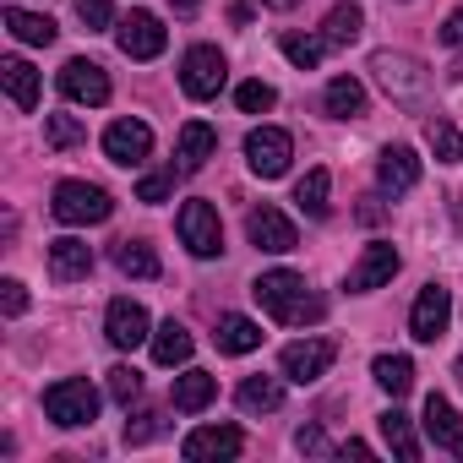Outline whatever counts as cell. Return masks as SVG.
I'll use <instances>...</instances> for the list:
<instances>
[{"instance_id": "obj_8", "label": "cell", "mask_w": 463, "mask_h": 463, "mask_svg": "<svg viewBox=\"0 0 463 463\" xmlns=\"http://www.w3.org/2000/svg\"><path fill=\"white\" fill-rule=\"evenodd\" d=\"M115 44H120V55H131V61H158L164 44H169V33H164V23H158L153 12H131V17H120Z\"/></svg>"}, {"instance_id": "obj_17", "label": "cell", "mask_w": 463, "mask_h": 463, "mask_svg": "<svg viewBox=\"0 0 463 463\" xmlns=\"http://www.w3.org/2000/svg\"><path fill=\"white\" fill-rule=\"evenodd\" d=\"M425 436H430L441 452L463 458V414H458L441 392H430V398H425Z\"/></svg>"}, {"instance_id": "obj_47", "label": "cell", "mask_w": 463, "mask_h": 463, "mask_svg": "<svg viewBox=\"0 0 463 463\" xmlns=\"http://www.w3.org/2000/svg\"><path fill=\"white\" fill-rule=\"evenodd\" d=\"M458 382H463V360H458Z\"/></svg>"}, {"instance_id": "obj_10", "label": "cell", "mask_w": 463, "mask_h": 463, "mask_svg": "<svg viewBox=\"0 0 463 463\" xmlns=\"http://www.w3.org/2000/svg\"><path fill=\"white\" fill-rule=\"evenodd\" d=\"M246 235H251V246H257V251H273V257H284V251H295V246H300L295 223H289L273 202H262V207H251V213H246Z\"/></svg>"}, {"instance_id": "obj_22", "label": "cell", "mask_w": 463, "mask_h": 463, "mask_svg": "<svg viewBox=\"0 0 463 463\" xmlns=\"http://www.w3.org/2000/svg\"><path fill=\"white\" fill-rule=\"evenodd\" d=\"M213 398H218V376H213V371H185V376H175L169 403H175L180 414H202Z\"/></svg>"}, {"instance_id": "obj_14", "label": "cell", "mask_w": 463, "mask_h": 463, "mask_svg": "<svg viewBox=\"0 0 463 463\" xmlns=\"http://www.w3.org/2000/svg\"><path fill=\"white\" fill-rule=\"evenodd\" d=\"M147 153H153V131H147L142 120H115V126L104 131V158H109V164L137 169V164H147Z\"/></svg>"}, {"instance_id": "obj_13", "label": "cell", "mask_w": 463, "mask_h": 463, "mask_svg": "<svg viewBox=\"0 0 463 463\" xmlns=\"http://www.w3.org/2000/svg\"><path fill=\"white\" fill-rule=\"evenodd\" d=\"M61 93L71 99V104H109V71L99 66V61H66L61 66Z\"/></svg>"}, {"instance_id": "obj_36", "label": "cell", "mask_w": 463, "mask_h": 463, "mask_svg": "<svg viewBox=\"0 0 463 463\" xmlns=\"http://www.w3.org/2000/svg\"><path fill=\"white\" fill-rule=\"evenodd\" d=\"M109 398H115L120 409H131V403L142 398V371H131V365H115V371H109Z\"/></svg>"}, {"instance_id": "obj_12", "label": "cell", "mask_w": 463, "mask_h": 463, "mask_svg": "<svg viewBox=\"0 0 463 463\" xmlns=\"http://www.w3.org/2000/svg\"><path fill=\"white\" fill-rule=\"evenodd\" d=\"M447 322H452V295H447V284H425L420 300H414V311H409V333H414L420 344H436V338L447 333Z\"/></svg>"}, {"instance_id": "obj_25", "label": "cell", "mask_w": 463, "mask_h": 463, "mask_svg": "<svg viewBox=\"0 0 463 463\" xmlns=\"http://www.w3.org/2000/svg\"><path fill=\"white\" fill-rule=\"evenodd\" d=\"M235 398H241L246 414H273V409L284 403V382H279V376H246Z\"/></svg>"}, {"instance_id": "obj_1", "label": "cell", "mask_w": 463, "mask_h": 463, "mask_svg": "<svg viewBox=\"0 0 463 463\" xmlns=\"http://www.w3.org/2000/svg\"><path fill=\"white\" fill-rule=\"evenodd\" d=\"M251 295H257V306H262L273 322H289V327H300V322H322V317H327V300H322V295H311V289H306V279H300V273H289V268L262 273V279L251 284Z\"/></svg>"}, {"instance_id": "obj_16", "label": "cell", "mask_w": 463, "mask_h": 463, "mask_svg": "<svg viewBox=\"0 0 463 463\" xmlns=\"http://www.w3.org/2000/svg\"><path fill=\"white\" fill-rule=\"evenodd\" d=\"M392 273H398V251H392L387 241H371V246L360 251V262L349 268V289H354V295H371V289H382Z\"/></svg>"}, {"instance_id": "obj_4", "label": "cell", "mask_w": 463, "mask_h": 463, "mask_svg": "<svg viewBox=\"0 0 463 463\" xmlns=\"http://www.w3.org/2000/svg\"><path fill=\"white\" fill-rule=\"evenodd\" d=\"M229 82V66L213 44H191L185 61H180V88L185 99H218V88Z\"/></svg>"}, {"instance_id": "obj_29", "label": "cell", "mask_w": 463, "mask_h": 463, "mask_svg": "<svg viewBox=\"0 0 463 463\" xmlns=\"http://www.w3.org/2000/svg\"><path fill=\"white\" fill-rule=\"evenodd\" d=\"M371 376H376V387H382V392L403 398V392L414 387V360H409V354H376Z\"/></svg>"}, {"instance_id": "obj_45", "label": "cell", "mask_w": 463, "mask_h": 463, "mask_svg": "<svg viewBox=\"0 0 463 463\" xmlns=\"http://www.w3.org/2000/svg\"><path fill=\"white\" fill-rule=\"evenodd\" d=\"M169 6H175V17H191V12L202 6V0H169Z\"/></svg>"}, {"instance_id": "obj_6", "label": "cell", "mask_w": 463, "mask_h": 463, "mask_svg": "<svg viewBox=\"0 0 463 463\" xmlns=\"http://www.w3.org/2000/svg\"><path fill=\"white\" fill-rule=\"evenodd\" d=\"M371 71H376V82L392 93V99H420L425 88H430V77H425V66L414 61V55H392V50H376L371 55Z\"/></svg>"}, {"instance_id": "obj_11", "label": "cell", "mask_w": 463, "mask_h": 463, "mask_svg": "<svg viewBox=\"0 0 463 463\" xmlns=\"http://www.w3.org/2000/svg\"><path fill=\"white\" fill-rule=\"evenodd\" d=\"M246 452V436L235 425H202L180 441V458L185 463H213V458H241Z\"/></svg>"}, {"instance_id": "obj_23", "label": "cell", "mask_w": 463, "mask_h": 463, "mask_svg": "<svg viewBox=\"0 0 463 463\" xmlns=\"http://www.w3.org/2000/svg\"><path fill=\"white\" fill-rule=\"evenodd\" d=\"M0 82H6V93H12V104L28 115V109H39V71L23 61V55H6L0 61Z\"/></svg>"}, {"instance_id": "obj_15", "label": "cell", "mask_w": 463, "mask_h": 463, "mask_svg": "<svg viewBox=\"0 0 463 463\" xmlns=\"http://www.w3.org/2000/svg\"><path fill=\"white\" fill-rule=\"evenodd\" d=\"M104 338L115 349H137V344H153V327H147V311L137 300H109L104 311Z\"/></svg>"}, {"instance_id": "obj_41", "label": "cell", "mask_w": 463, "mask_h": 463, "mask_svg": "<svg viewBox=\"0 0 463 463\" xmlns=\"http://www.w3.org/2000/svg\"><path fill=\"white\" fill-rule=\"evenodd\" d=\"M0 311H6V317H23V311H28V289H23L17 279L0 284Z\"/></svg>"}, {"instance_id": "obj_3", "label": "cell", "mask_w": 463, "mask_h": 463, "mask_svg": "<svg viewBox=\"0 0 463 463\" xmlns=\"http://www.w3.org/2000/svg\"><path fill=\"white\" fill-rule=\"evenodd\" d=\"M44 414L61 425V430H77V425H93L99 420V392L82 382V376H66L55 387H44Z\"/></svg>"}, {"instance_id": "obj_7", "label": "cell", "mask_w": 463, "mask_h": 463, "mask_svg": "<svg viewBox=\"0 0 463 463\" xmlns=\"http://www.w3.org/2000/svg\"><path fill=\"white\" fill-rule=\"evenodd\" d=\"M333 360H338V344H333V338H306V344H289V349L279 354V371H284L289 382L311 387V382H322V376L333 371Z\"/></svg>"}, {"instance_id": "obj_31", "label": "cell", "mask_w": 463, "mask_h": 463, "mask_svg": "<svg viewBox=\"0 0 463 463\" xmlns=\"http://www.w3.org/2000/svg\"><path fill=\"white\" fill-rule=\"evenodd\" d=\"M115 268H120L126 279H158V257H153L147 241H120V246H115Z\"/></svg>"}, {"instance_id": "obj_24", "label": "cell", "mask_w": 463, "mask_h": 463, "mask_svg": "<svg viewBox=\"0 0 463 463\" xmlns=\"http://www.w3.org/2000/svg\"><path fill=\"white\" fill-rule=\"evenodd\" d=\"M360 28H365V12L354 6V0H344V6H333V12H327L322 39H327V50H344V44H354V39H360Z\"/></svg>"}, {"instance_id": "obj_2", "label": "cell", "mask_w": 463, "mask_h": 463, "mask_svg": "<svg viewBox=\"0 0 463 463\" xmlns=\"http://www.w3.org/2000/svg\"><path fill=\"white\" fill-rule=\"evenodd\" d=\"M50 213H55L61 223L82 229V223H104V218L115 213V202H109V191H104V185H88V180H61V185H55V196H50Z\"/></svg>"}, {"instance_id": "obj_35", "label": "cell", "mask_w": 463, "mask_h": 463, "mask_svg": "<svg viewBox=\"0 0 463 463\" xmlns=\"http://www.w3.org/2000/svg\"><path fill=\"white\" fill-rule=\"evenodd\" d=\"M44 142H50L55 153H66V147H82V142H88V131H82V120H77V115H50V120H44Z\"/></svg>"}, {"instance_id": "obj_32", "label": "cell", "mask_w": 463, "mask_h": 463, "mask_svg": "<svg viewBox=\"0 0 463 463\" xmlns=\"http://www.w3.org/2000/svg\"><path fill=\"white\" fill-rule=\"evenodd\" d=\"M376 425H382L387 447H392V452H398L403 463H414V458H420V441H414V425H409V414H403V409H387V414H382Z\"/></svg>"}, {"instance_id": "obj_30", "label": "cell", "mask_w": 463, "mask_h": 463, "mask_svg": "<svg viewBox=\"0 0 463 463\" xmlns=\"http://www.w3.org/2000/svg\"><path fill=\"white\" fill-rule=\"evenodd\" d=\"M327 191H333V175L327 169H311L300 185H295V207L306 218H327Z\"/></svg>"}, {"instance_id": "obj_44", "label": "cell", "mask_w": 463, "mask_h": 463, "mask_svg": "<svg viewBox=\"0 0 463 463\" xmlns=\"http://www.w3.org/2000/svg\"><path fill=\"white\" fill-rule=\"evenodd\" d=\"M338 452H344V458H371V447H365V441H344Z\"/></svg>"}, {"instance_id": "obj_33", "label": "cell", "mask_w": 463, "mask_h": 463, "mask_svg": "<svg viewBox=\"0 0 463 463\" xmlns=\"http://www.w3.org/2000/svg\"><path fill=\"white\" fill-rule=\"evenodd\" d=\"M425 142H430V153H436L441 164H458V158H463V131H458L447 115H436V120L425 126Z\"/></svg>"}, {"instance_id": "obj_26", "label": "cell", "mask_w": 463, "mask_h": 463, "mask_svg": "<svg viewBox=\"0 0 463 463\" xmlns=\"http://www.w3.org/2000/svg\"><path fill=\"white\" fill-rule=\"evenodd\" d=\"M6 33L17 39V44H55V23L50 17H33V12H23V6H6Z\"/></svg>"}, {"instance_id": "obj_37", "label": "cell", "mask_w": 463, "mask_h": 463, "mask_svg": "<svg viewBox=\"0 0 463 463\" xmlns=\"http://www.w3.org/2000/svg\"><path fill=\"white\" fill-rule=\"evenodd\" d=\"M235 104H241L246 115H268V109L279 104V93H273L268 82H241V88H235Z\"/></svg>"}, {"instance_id": "obj_27", "label": "cell", "mask_w": 463, "mask_h": 463, "mask_svg": "<svg viewBox=\"0 0 463 463\" xmlns=\"http://www.w3.org/2000/svg\"><path fill=\"white\" fill-rule=\"evenodd\" d=\"M327 115L333 120H360L365 115V88L354 77H333L327 82Z\"/></svg>"}, {"instance_id": "obj_21", "label": "cell", "mask_w": 463, "mask_h": 463, "mask_svg": "<svg viewBox=\"0 0 463 463\" xmlns=\"http://www.w3.org/2000/svg\"><path fill=\"white\" fill-rule=\"evenodd\" d=\"M262 327L251 322V317H218V333H213V344H218V354H251V349H262Z\"/></svg>"}, {"instance_id": "obj_20", "label": "cell", "mask_w": 463, "mask_h": 463, "mask_svg": "<svg viewBox=\"0 0 463 463\" xmlns=\"http://www.w3.org/2000/svg\"><path fill=\"white\" fill-rule=\"evenodd\" d=\"M218 153V131L207 120H185L180 126V142H175V158H180V175H196L207 158Z\"/></svg>"}, {"instance_id": "obj_9", "label": "cell", "mask_w": 463, "mask_h": 463, "mask_svg": "<svg viewBox=\"0 0 463 463\" xmlns=\"http://www.w3.org/2000/svg\"><path fill=\"white\" fill-rule=\"evenodd\" d=\"M289 158H295L289 131H279V126H257V131L246 137V164H251L262 180H279V175L289 169Z\"/></svg>"}, {"instance_id": "obj_5", "label": "cell", "mask_w": 463, "mask_h": 463, "mask_svg": "<svg viewBox=\"0 0 463 463\" xmlns=\"http://www.w3.org/2000/svg\"><path fill=\"white\" fill-rule=\"evenodd\" d=\"M175 229H180V241H185L191 257H218L223 251V229H218V207L213 202H185Z\"/></svg>"}, {"instance_id": "obj_42", "label": "cell", "mask_w": 463, "mask_h": 463, "mask_svg": "<svg viewBox=\"0 0 463 463\" xmlns=\"http://www.w3.org/2000/svg\"><path fill=\"white\" fill-rule=\"evenodd\" d=\"M158 436V414H137V425H126V447H142Z\"/></svg>"}, {"instance_id": "obj_19", "label": "cell", "mask_w": 463, "mask_h": 463, "mask_svg": "<svg viewBox=\"0 0 463 463\" xmlns=\"http://www.w3.org/2000/svg\"><path fill=\"white\" fill-rule=\"evenodd\" d=\"M88 273H93V246H88V241H77V235L50 241V279H55V284H77V279H88Z\"/></svg>"}, {"instance_id": "obj_39", "label": "cell", "mask_w": 463, "mask_h": 463, "mask_svg": "<svg viewBox=\"0 0 463 463\" xmlns=\"http://www.w3.org/2000/svg\"><path fill=\"white\" fill-rule=\"evenodd\" d=\"M77 17L88 23V33H104L115 23V6H109V0H77Z\"/></svg>"}, {"instance_id": "obj_40", "label": "cell", "mask_w": 463, "mask_h": 463, "mask_svg": "<svg viewBox=\"0 0 463 463\" xmlns=\"http://www.w3.org/2000/svg\"><path fill=\"white\" fill-rule=\"evenodd\" d=\"M295 447H300V452H311V458H327V452H338V447L322 436V425H300V430H295Z\"/></svg>"}, {"instance_id": "obj_28", "label": "cell", "mask_w": 463, "mask_h": 463, "mask_svg": "<svg viewBox=\"0 0 463 463\" xmlns=\"http://www.w3.org/2000/svg\"><path fill=\"white\" fill-rule=\"evenodd\" d=\"M191 344H196V338L169 317V322L153 333V360H158V365H185V360H191Z\"/></svg>"}, {"instance_id": "obj_46", "label": "cell", "mask_w": 463, "mask_h": 463, "mask_svg": "<svg viewBox=\"0 0 463 463\" xmlns=\"http://www.w3.org/2000/svg\"><path fill=\"white\" fill-rule=\"evenodd\" d=\"M268 6H273V12H295V6H300V0H268Z\"/></svg>"}, {"instance_id": "obj_43", "label": "cell", "mask_w": 463, "mask_h": 463, "mask_svg": "<svg viewBox=\"0 0 463 463\" xmlns=\"http://www.w3.org/2000/svg\"><path fill=\"white\" fill-rule=\"evenodd\" d=\"M436 39H441L447 50H463V6H458L447 23H441V33H436Z\"/></svg>"}, {"instance_id": "obj_18", "label": "cell", "mask_w": 463, "mask_h": 463, "mask_svg": "<svg viewBox=\"0 0 463 463\" xmlns=\"http://www.w3.org/2000/svg\"><path fill=\"white\" fill-rule=\"evenodd\" d=\"M376 185H382L387 196L414 191V185H420V158H414L409 147H382V158H376Z\"/></svg>"}, {"instance_id": "obj_34", "label": "cell", "mask_w": 463, "mask_h": 463, "mask_svg": "<svg viewBox=\"0 0 463 463\" xmlns=\"http://www.w3.org/2000/svg\"><path fill=\"white\" fill-rule=\"evenodd\" d=\"M279 44H284V55H289L300 71H317V66H322V50H327V39H311V33H284Z\"/></svg>"}, {"instance_id": "obj_38", "label": "cell", "mask_w": 463, "mask_h": 463, "mask_svg": "<svg viewBox=\"0 0 463 463\" xmlns=\"http://www.w3.org/2000/svg\"><path fill=\"white\" fill-rule=\"evenodd\" d=\"M175 175H180V164H169V169H158V175H142V180H137V202H164V196L175 191Z\"/></svg>"}]
</instances>
